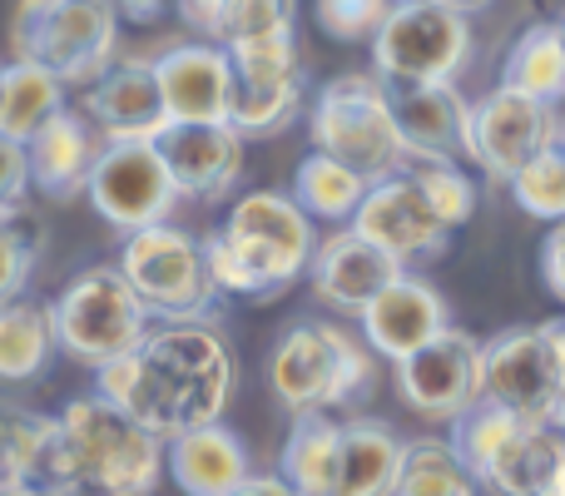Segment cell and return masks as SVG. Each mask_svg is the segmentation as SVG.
<instances>
[{
	"label": "cell",
	"mask_w": 565,
	"mask_h": 496,
	"mask_svg": "<svg viewBox=\"0 0 565 496\" xmlns=\"http://www.w3.org/2000/svg\"><path fill=\"white\" fill-rule=\"evenodd\" d=\"M164 472L184 496H228L248 477V447L234 428L204 422L164 442Z\"/></svg>",
	"instance_id": "21"
},
{
	"label": "cell",
	"mask_w": 565,
	"mask_h": 496,
	"mask_svg": "<svg viewBox=\"0 0 565 496\" xmlns=\"http://www.w3.org/2000/svg\"><path fill=\"white\" fill-rule=\"evenodd\" d=\"M312 149L352 165L372 184L407 169V139L397 129L392 85L382 75H338L312 99Z\"/></svg>",
	"instance_id": "4"
},
{
	"label": "cell",
	"mask_w": 565,
	"mask_h": 496,
	"mask_svg": "<svg viewBox=\"0 0 565 496\" xmlns=\"http://www.w3.org/2000/svg\"><path fill=\"white\" fill-rule=\"evenodd\" d=\"M541 333H546L551 352H556V362H561V372H565V318H551V323H541Z\"/></svg>",
	"instance_id": "46"
},
{
	"label": "cell",
	"mask_w": 565,
	"mask_h": 496,
	"mask_svg": "<svg viewBox=\"0 0 565 496\" xmlns=\"http://www.w3.org/2000/svg\"><path fill=\"white\" fill-rule=\"evenodd\" d=\"M55 313L50 303H0V382H30L55 352Z\"/></svg>",
	"instance_id": "27"
},
{
	"label": "cell",
	"mask_w": 565,
	"mask_h": 496,
	"mask_svg": "<svg viewBox=\"0 0 565 496\" xmlns=\"http://www.w3.org/2000/svg\"><path fill=\"white\" fill-rule=\"evenodd\" d=\"M511 199L521 204V214L561 224L565 219V149L551 145L546 155H536L516 179H511Z\"/></svg>",
	"instance_id": "33"
},
{
	"label": "cell",
	"mask_w": 565,
	"mask_h": 496,
	"mask_svg": "<svg viewBox=\"0 0 565 496\" xmlns=\"http://www.w3.org/2000/svg\"><path fill=\"white\" fill-rule=\"evenodd\" d=\"M402 273H407V263H397L387 249L362 239L352 224L322 239L308 263L312 293H318L328 308L352 313V318H362V308H367L392 278H402Z\"/></svg>",
	"instance_id": "16"
},
{
	"label": "cell",
	"mask_w": 565,
	"mask_h": 496,
	"mask_svg": "<svg viewBox=\"0 0 565 496\" xmlns=\"http://www.w3.org/2000/svg\"><path fill=\"white\" fill-rule=\"evenodd\" d=\"M264 35H292V0H224L214 40L224 50Z\"/></svg>",
	"instance_id": "34"
},
{
	"label": "cell",
	"mask_w": 565,
	"mask_h": 496,
	"mask_svg": "<svg viewBox=\"0 0 565 496\" xmlns=\"http://www.w3.org/2000/svg\"><path fill=\"white\" fill-rule=\"evenodd\" d=\"M228 496H298V492L282 482V472H248Z\"/></svg>",
	"instance_id": "42"
},
{
	"label": "cell",
	"mask_w": 565,
	"mask_h": 496,
	"mask_svg": "<svg viewBox=\"0 0 565 496\" xmlns=\"http://www.w3.org/2000/svg\"><path fill=\"white\" fill-rule=\"evenodd\" d=\"M0 496H45V487L30 477H0Z\"/></svg>",
	"instance_id": "47"
},
{
	"label": "cell",
	"mask_w": 565,
	"mask_h": 496,
	"mask_svg": "<svg viewBox=\"0 0 565 496\" xmlns=\"http://www.w3.org/2000/svg\"><path fill=\"white\" fill-rule=\"evenodd\" d=\"M179 194L184 199H228L244 175V135L234 125H169L159 135Z\"/></svg>",
	"instance_id": "20"
},
{
	"label": "cell",
	"mask_w": 565,
	"mask_h": 496,
	"mask_svg": "<svg viewBox=\"0 0 565 496\" xmlns=\"http://www.w3.org/2000/svg\"><path fill=\"white\" fill-rule=\"evenodd\" d=\"M561 149H565V119H561Z\"/></svg>",
	"instance_id": "50"
},
{
	"label": "cell",
	"mask_w": 565,
	"mask_h": 496,
	"mask_svg": "<svg viewBox=\"0 0 565 496\" xmlns=\"http://www.w3.org/2000/svg\"><path fill=\"white\" fill-rule=\"evenodd\" d=\"M561 145V115L556 105L536 95H521L511 85H497L481 105H471V145L467 159L491 175L497 184H511L536 155Z\"/></svg>",
	"instance_id": "11"
},
{
	"label": "cell",
	"mask_w": 565,
	"mask_h": 496,
	"mask_svg": "<svg viewBox=\"0 0 565 496\" xmlns=\"http://www.w3.org/2000/svg\"><path fill=\"white\" fill-rule=\"evenodd\" d=\"M561 457H565V432H556L551 422H521L477 482L491 496H551Z\"/></svg>",
	"instance_id": "23"
},
{
	"label": "cell",
	"mask_w": 565,
	"mask_h": 496,
	"mask_svg": "<svg viewBox=\"0 0 565 496\" xmlns=\"http://www.w3.org/2000/svg\"><path fill=\"white\" fill-rule=\"evenodd\" d=\"M0 80H6V65H0Z\"/></svg>",
	"instance_id": "52"
},
{
	"label": "cell",
	"mask_w": 565,
	"mask_h": 496,
	"mask_svg": "<svg viewBox=\"0 0 565 496\" xmlns=\"http://www.w3.org/2000/svg\"><path fill=\"white\" fill-rule=\"evenodd\" d=\"M358 323H362V342H367L377 358H387V362L412 358V352L427 348L437 333L451 328L441 293L431 288L427 278H412V273L392 278L387 288L362 308Z\"/></svg>",
	"instance_id": "18"
},
{
	"label": "cell",
	"mask_w": 565,
	"mask_h": 496,
	"mask_svg": "<svg viewBox=\"0 0 565 496\" xmlns=\"http://www.w3.org/2000/svg\"><path fill=\"white\" fill-rule=\"evenodd\" d=\"M551 428L565 432V378H561V392H556V402H551Z\"/></svg>",
	"instance_id": "48"
},
{
	"label": "cell",
	"mask_w": 565,
	"mask_h": 496,
	"mask_svg": "<svg viewBox=\"0 0 565 496\" xmlns=\"http://www.w3.org/2000/svg\"><path fill=\"white\" fill-rule=\"evenodd\" d=\"M412 179L422 184L427 204L437 209V219L447 229H461L471 214H477V184H471L457 165H417V175Z\"/></svg>",
	"instance_id": "36"
},
{
	"label": "cell",
	"mask_w": 565,
	"mask_h": 496,
	"mask_svg": "<svg viewBox=\"0 0 565 496\" xmlns=\"http://www.w3.org/2000/svg\"><path fill=\"white\" fill-rule=\"evenodd\" d=\"M397 6H447V10H461V15H477L491 0H397Z\"/></svg>",
	"instance_id": "45"
},
{
	"label": "cell",
	"mask_w": 565,
	"mask_h": 496,
	"mask_svg": "<svg viewBox=\"0 0 565 496\" xmlns=\"http://www.w3.org/2000/svg\"><path fill=\"white\" fill-rule=\"evenodd\" d=\"M318 249L312 214L292 194L254 189L244 194L228 219L204 239L209 273L218 293L234 298H274L292 278H302Z\"/></svg>",
	"instance_id": "2"
},
{
	"label": "cell",
	"mask_w": 565,
	"mask_h": 496,
	"mask_svg": "<svg viewBox=\"0 0 565 496\" xmlns=\"http://www.w3.org/2000/svg\"><path fill=\"white\" fill-rule=\"evenodd\" d=\"M30 189H35V179H30V145L0 135V214H25Z\"/></svg>",
	"instance_id": "39"
},
{
	"label": "cell",
	"mask_w": 565,
	"mask_h": 496,
	"mask_svg": "<svg viewBox=\"0 0 565 496\" xmlns=\"http://www.w3.org/2000/svg\"><path fill=\"white\" fill-rule=\"evenodd\" d=\"M501 85L521 89V95H536L546 105H561L565 99V40L561 25H531L516 35L507 55V70H501Z\"/></svg>",
	"instance_id": "29"
},
{
	"label": "cell",
	"mask_w": 565,
	"mask_h": 496,
	"mask_svg": "<svg viewBox=\"0 0 565 496\" xmlns=\"http://www.w3.org/2000/svg\"><path fill=\"white\" fill-rule=\"evenodd\" d=\"M481 482L467 472V462L457 457L451 442L422 437L407 442V462H402V477L392 496H477Z\"/></svg>",
	"instance_id": "31"
},
{
	"label": "cell",
	"mask_w": 565,
	"mask_h": 496,
	"mask_svg": "<svg viewBox=\"0 0 565 496\" xmlns=\"http://www.w3.org/2000/svg\"><path fill=\"white\" fill-rule=\"evenodd\" d=\"M367 189H372L367 175H358L352 165L322 155V149H312L298 165V175H292V199H298L312 219H328V224H352V214H358V204L367 199Z\"/></svg>",
	"instance_id": "28"
},
{
	"label": "cell",
	"mask_w": 565,
	"mask_h": 496,
	"mask_svg": "<svg viewBox=\"0 0 565 496\" xmlns=\"http://www.w3.org/2000/svg\"><path fill=\"white\" fill-rule=\"evenodd\" d=\"M35 268V239L25 229V214H0V303H15Z\"/></svg>",
	"instance_id": "38"
},
{
	"label": "cell",
	"mask_w": 565,
	"mask_h": 496,
	"mask_svg": "<svg viewBox=\"0 0 565 496\" xmlns=\"http://www.w3.org/2000/svg\"><path fill=\"white\" fill-rule=\"evenodd\" d=\"M159 477H164V437H154L145 422L119 412L99 392L65 402L40 487L50 492L60 482H109L129 492H154Z\"/></svg>",
	"instance_id": "3"
},
{
	"label": "cell",
	"mask_w": 565,
	"mask_h": 496,
	"mask_svg": "<svg viewBox=\"0 0 565 496\" xmlns=\"http://www.w3.org/2000/svg\"><path fill=\"white\" fill-rule=\"evenodd\" d=\"M302 109V80L288 85H244L234 80V105H228V125L244 139H268L278 129H288Z\"/></svg>",
	"instance_id": "32"
},
{
	"label": "cell",
	"mask_w": 565,
	"mask_h": 496,
	"mask_svg": "<svg viewBox=\"0 0 565 496\" xmlns=\"http://www.w3.org/2000/svg\"><path fill=\"white\" fill-rule=\"evenodd\" d=\"M372 382V348L338 323H292L268 358V388L282 408L332 412L362 398Z\"/></svg>",
	"instance_id": "5"
},
{
	"label": "cell",
	"mask_w": 565,
	"mask_h": 496,
	"mask_svg": "<svg viewBox=\"0 0 565 496\" xmlns=\"http://www.w3.org/2000/svg\"><path fill=\"white\" fill-rule=\"evenodd\" d=\"M561 362L551 352L546 333L511 328L501 338L481 342V398L531 422H551V402L561 392Z\"/></svg>",
	"instance_id": "13"
},
{
	"label": "cell",
	"mask_w": 565,
	"mask_h": 496,
	"mask_svg": "<svg viewBox=\"0 0 565 496\" xmlns=\"http://www.w3.org/2000/svg\"><path fill=\"white\" fill-rule=\"evenodd\" d=\"M154 75L174 125H228L234 55L218 40H184L154 55Z\"/></svg>",
	"instance_id": "15"
},
{
	"label": "cell",
	"mask_w": 565,
	"mask_h": 496,
	"mask_svg": "<svg viewBox=\"0 0 565 496\" xmlns=\"http://www.w3.org/2000/svg\"><path fill=\"white\" fill-rule=\"evenodd\" d=\"M85 115L99 129V139H159L174 125L154 60H115L85 89Z\"/></svg>",
	"instance_id": "17"
},
{
	"label": "cell",
	"mask_w": 565,
	"mask_h": 496,
	"mask_svg": "<svg viewBox=\"0 0 565 496\" xmlns=\"http://www.w3.org/2000/svg\"><path fill=\"white\" fill-rule=\"evenodd\" d=\"M397 0H312V15H318V30L342 45H358V40H372L382 30V20L392 15Z\"/></svg>",
	"instance_id": "37"
},
{
	"label": "cell",
	"mask_w": 565,
	"mask_h": 496,
	"mask_svg": "<svg viewBox=\"0 0 565 496\" xmlns=\"http://www.w3.org/2000/svg\"><path fill=\"white\" fill-rule=\"evenodd\" d=\"M342 467V422L332 412H298L278 472L298 496H332Z\"/></svg>",
	"instance_id": "25"
},
{
	"label": "cell",
	"mask_w": 565,
	"mask_h": 496,
	"mask_svg": "<svg viewBox=\"0 0 565 496\" xmlns=\"http://www.w3.org/2000/svg\"><path fill=\"white\" fill-rule=\"evenodd\" d=\"M65 89L70 85L55 70L35 65V60H10L6 80H0V135L30 145L65 109Z\"/></svg>",
	"instance_id": "26"
},
{
	"label": "cell",
	"mask_w": 565,
	"mask_h": 496,
	"mask_svg": "<svg viewBox=\"0 0 565 496\" xmlns=\"http://www.w3.org/2000/svg\"><path fill=\"white\" fill-rule=\"evenodd\" d=\"M228 55H234V80H244V85H288V80H302L298 40L292 35L248 40V45H234Z\"/></svg>",
	"instance_id": "35"
},
{
	"label": "cell",
	"mask_w": 565,
	"mask_h": 496,
	"mask_svg": "<svg viewBox=\"0 0 565 496\" xmlns=\"http://www.w3.org/2000/svg\"><path fill=\"white\" fill-rule=\"evenodd\" d=\"M234 388V348L209 318H164L135 352L95 368L99 398L164 442L204 422H224Z\"/></svg>",
	"instance_id": "1"
},
{
	"label": "cell",
	"mask_w": 565,
	"mask_h": 496,
	"mask_svg": "<svg viewBox=\"0 0 565 496\" xmlns=\"http://www.w3.org/2000/svg\"><path fill=\"white\" fill-rule=\"evenodd\" d=\"M407 462V442L377 418L342 422V467L332 496H392Z\"/></svg>",
	"instance_id": "24"
},
{
	"label": "cell",
	"mask_w": 565,
	"mask_h": 496,
	"mask_svg": "<svg viewBox=\"0 0 565 496\" xmlns=\"http://www.w3.org/2000/svg\"><path fill=\"white\" fill-rule=\"evenodd\" d=\"M119 268L154 318H209L218 298L204 244L174 224H149L125 234Z\"/></svg>",
	"instance_id": "8"
},
{
	"label": "cell",
	"mask_w": 565,
	"mask_h": 496,
	"mask_svg": "<svg viewBox=\"0 0 565 496\" xmlns=\"http://www.w3.org/2000/svg\"><path fill=\"white\" fill-rule=\"evenodd\" d=\"M10 45L15 60H35L70 89H89L115 65L119 10L115 0H20Z\"/></svg>",
	"instance_id": "6"
},
{
	"label": "cell",
	"mask_w": 565,
	"mask_h": 496,
	"mask_svg": "<svg viewBox=\"0 0 565 496\" xmlns=\"http://www.w3.org/2000/svg\"><path fill=\"white\" fill-rule=\"evenodd\" d=\"M352 229L362 239H372L377 249H387L397 263L412 258H437L451 244V229L437 219V209L427 204L422 184L412 175H387L367 189V199L352 214Z\"/></svg>",
	"instance_id": "14"
},
{
	"label": "cell",
	"mask_w": 565,
	"mask_h": 496,
	"mask_svg": "<svg viewBox=\"0 0 565 496\" xmlns=\"http://www.w3.org/2000/svg\"><path fill=\"white\" fill-rule=\"evenodd\" d=\"M89 204L105 219L109 229H149V224H169L179 194L169 159L159 149V139H105L95 169H89Z\"/></svg>",
	"instance_id": "10"
},
{
	"label": "cell",
	"mask_w": 565,
	"mask_h": 496,
	"mask_svg": "<svg viewBox=\"0 0 565 496\" xmlns=\"http://www.w3.org/2000/svg\"><path fill=\"white\" fill-rule=\"evenodd\" d=\"M99 149V129L89 125V115H75V109H60L35 139H30V179L45 199L55 204H70L75 194L89 189V169H95Z\"/></svg>",
	"instance_id": "22"
},
{
	"label": "cell",
	"mask_w": 565,
	"mask_h": 496,
	"mask_svg": "<svg viewBox=\"0 0 565 496\" xmlns=\"http://www.w3.org/2000/svg\"><path fill=\"white\" fill-rule=\"evenodd\" d=\"M561 40H565V15H561Z\"/></svg>",
	"instance_id": "51"
},
{
	"label": "cell",
	"mask_w": 565,
	"mask_h": 496,
	"mask_svg": "<svg viewBox=\"0 0 565 496\" xmlns=\"http://www.w3.org/2000/svg\"><path fill=\"white\" fill-rule=\"evenodd\" d=\"M392 368H397L402 402L427 422H457L481 402V342L461 328L437 333L427 348Z\"/></svg>",
	"instance_id": "12"
},
{
	"label": "cell",
	"mask_w": 565,
	"mask_h": 496,
	"mask_svg": "<svg viewBox=\"0 0 565 496\" xmlns=\"http://www.w3.org/2000/svg\"><path fill=\"white\" fill-rule=\"evenodd\" d=\"M407 165H457L471 145V105L457 85H392Z\"/></svg>",
	"instance_id": "19"
},
{
	"label": "cell",
	"mask_w": 565,
	"mask_h": 496,
	"mask_svg": "<svg viewBox=\"0 0 565 496\" xmlns=\"http://www.w3.org/2000/svg\"><path fill=\"white\" fill-rule=\"evenodd\" d=\"M50 313H55L60 352H70L85 368H105V362L135 352L154 328V313L119 263H99V268L70 278L65 293L50 303Z\"/></svg>",
	"instance_id": "7"
},
{
	"label": "cell",
	"mask_w": 565,
	"mask_h": 496,
	"mask_svg": "<svg viewBox=\"0 0 565 496\" xmlns=\"http://www.w3.org/2000/svg\"><path fill=\"white\" fill-rule=\"evenodd\" d=\"M179 6V20H184L194 35H204V40H214V30H218V10H224V0H174Z\"/></svg>",
	"instance_id": "41"
},
{
	"label": "cell",
	"mask_w": 565,
	"mask_h": 496,
	"mask_svg": "<svg viewBox=\"0 0 565 496\" xmlns=\"http://www.w3.org/2000/svg\"><path fill=\"white\" fill-rule=\"evenodd\" d=\"M541 278H546V288L565 303V219L551 224L546 244H541Z\"/></svg>",
	"instance_id": "40"
},
{
	"label": "cell",
	"mask_w": 565,
	"mask_h": 496,
	"mask_svg": "<svg viewBox=\"0 0 565 496\" xmlns=\"http://www.w3.org/2000/svg\"><path fill=\"white\" fill-rule=\"evenodd\" d=\"M60 437V418L30 412L20 402H0V477L40 482L50 467V452Z\"/></svg>",
	"instance_id": "30"
},
{
	"label": "cell",
	"mask_w": 565,
	"mask_h": 496,
	"mask_svg": "<svg viewBox=\"0 0 565 496\" xmlns=\"http://www.w3.org/2000/svg\"><path fill=\"white\" fill-rule=\"evenodd\" d=\"M45 496H154V492H129V487H109V482H60Z\"/></svg>",
	"instance_id": "43"
},
{
	"label": "cell",
	"mask_w": 565,
	"mask_h": 496,
	"mask_svg": "<svg viewBox=\"0 0 565 496\" xmlns=\"http://www.w3.org/2000/svg\"><path fill=\"white\" fill-rule=\"evenodd\" d=\"M551 496H565V457H561V472H556V482H551Z\"/></svg>",
	"instance_id": "49"
},
{
	"label": "cell",
	"mask_w": 565,
	"mask_h": 496,
	"mask_svg": "<svg viewBox=\"0 0 565 496\" xmlns=\"http://www.w3.org/2000/svg\"><path fill=\"white\" fill-rule=\"evenodd\" d=\"M471 60V25L447 6H392L372 35V65L387 85H457Z\"/></svg>",
	"instance_id": "9"
},
{
	"label": "cell",
	"mask_w": 565,
	"mask_h": 496,
	"mask_svg": "<svg viewBox=\"0 0 565 496\" xmlns=\"http://www.w3.org/2000/svg\"><path fill=\"white\" fill-rule=\"evenodd\" d=\"M119 20H139V25H149V20L164 10V0H115Z\"/></svg>",
	"instance_id": "44"
}]
</instances>
